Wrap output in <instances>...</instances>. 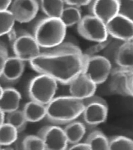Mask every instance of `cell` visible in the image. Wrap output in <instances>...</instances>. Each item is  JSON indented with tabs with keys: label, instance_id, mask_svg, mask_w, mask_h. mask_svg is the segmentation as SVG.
<instances>
[{
	"label": "cell",
	"instance_id": "1",
	"mask_svg": "<svg viewBox=\"0 0 133 150\" xmlns=\"http://www.w3.org/2000/svg\"><path fill=\"white\" fill-rule=\"evenodd\" d=\"M84 55L79 47L71 42L42 50L30 61L31 67L39 74L48 75L58 83L69 84L81 74L84 67Z\"/></svg>",
	"mask_w": 133,
	"mask_h": 150
},
{
	"label": "cell",
	"instance_id": "2",
	"mask_svg": "<svg viewBox=\"0 0 133 150\" xmlns=\"http://www.w3.org/2000/svg\"><path fill=\"white\" fill-rule=\"evenodd\" d=\"M83 108V101L70 95L55 96L46 105L45 118L52 124L65 125L80 117Z\"/></svg>",
	"mask_w": 133,
	"mask_h": 150
},
{
	"label": "cell",
	"instance_id": "3",
	"mask_svg": "<svg viewBox=\"0 0 133 150\" xmlns=\"http://www.w3.org/2000/svg\"><path fill=\"white\" fill-rule=\"evenodd\" d=\"M67 28L59 18L44 16L36 21L32 34L41 49H49L64 42Z\"/></svg>",
	"mask_w": 133,
	"mask_h": 150
},
{
	"label": "cell",
	"instance_id": "4",
	"mask_svg": "<svg viewBox=\"0 0 133 150\" xmlns=\"http://www.w3.org/2000/svg\"><path fill=\"white\" fill-rule=\"evenodd\" d=\"M7 35L14 55L25 62H29L41 52L42 49L32 33L13 29Z\"/></svg>",
	"mask_w": 133,
	"mask_h": 150
},
{
	"label": "cell",
	"instance_id": "5",
	"mask_svg": "<svg viewBox=\"0 0 133 150\" xmlns=\"http://www.w3.org/2000/svg\"><path fill=\"white\" fill-rule=\"evenodd\" d=\"M58 83L49 76L39 74L31 79L28 84L29 98L30 100L46 105L55 97Z\"/></svg>",
	"mask_w": 133,
	"mask_h": 150
},
{
	"label": "cell",
	"instance_id": "6",
	"mask_svg": "<svg viewBox=\"0 0 133 150\" xmlns=\"http://www.w3.org/2000/svg\"><path fill=\"white\" fill-rule=\"evenodd\" d=\"M84 108L81 116L87 129L95 128L106 121L108 115V105L105 99L95 96L83 100Z\"/></svg>",
	"mask_w": 133,
	"mask_h": 150
},
{
	"label": "cell",
	"instance_id": "7",
	"mask_svg": "<svg viewBox=\"0 0 133 150\" xmlns=\"http://www.w3.org/2000/svg\"><path fill=\"white\" fill-rule=\"evenodd\" d=\"M112 70L111 64L103 55H84V67L82 73L97 86L108 79Z\"/></svg>",
	"mask_w": 133,
	"mask_h": 150
},
{
	"label": "cell",
	"instance_id": "8",
	"mask_svg": "<svg viewBox=\"0 0 133 150\" xmlns=\"http://www.w3.org/2000/svg\"><path fill=\"white\" fill-rule=\"evenodd\" d=\"M77 27L80 35L92 42H103L109 37L105 23L91 14L82 17Z\"/></svg>",
	"mask_w": 133,
	"mask_h": 150
},
{
	"label": "cell",
	"instance_id": "9",
	"mask_svg": "<svg viewBox=\"0 0 133 150\" xmlns=\"http://www.w3.org/2000/svg\"><path fill=\"white\" fill-rule=\"evenodd\" d=\"M37 134L41 138L45 150H67L69 144L63 128L57 125H50L42 127Z\"/></svg>",
	"mask_w": 133,
	"mask_h": 150
},
{
	"label": "cell",
	"instance_id": "10",
	"mask_svg": "<svg viewBox=\"0 0 133 150\" xmlns=\"http://www.w3.org/2000/svg\"><path fill=\"white\" fill-rule=\"evenodd\" d=\"M109 36L122 42L133 41V21L122 14H117L106 23Z\"/></svg>",
	"mask_w": 133,
	"mask_h": 150
},
{
	"label": "cell",
	"instance_id": "11",
	"mask_svg": "<svg viewBox=\"0 0 133 150\" xmlns=\"http://www.w3.org/2000/svg\"><path fill=\"white\" fill-rule=\"evenodd\" d=\"M8 9L16 22L28 23L37 16L40 10L39 0H13Z\"/></svg>",
	"mask_w": 133,
	"mask_h": 150
},
{
	"label": "cell",
	"instance_id": "12",
	"mask_svg": "<svg viewBox=\"0 0 133 150\" xmlns=\"http://www.w3.org/2000/svg\"><path fill=\"white\" fill-rule=\"evenodd\" d=\"M121 0H91L87 6L89 14L106 23L119 13Z\"/></svg>",
	"mask_w": 133,
	"mask_h": 150
},
{
	"label": "cell",
	"instance_id": "13",
	"mask_svg": "<svg viewBox=\"0 0 133 150\" xmlns=\"http://www.w3.org/2000/svg\"><path fill=\"white\" fill-rule=\"evenodd\" d=\"M25 68L26 62L15 55L8 56L5 61L0 79L6 84H15L23 76Z\"/></svg>",
	"mask_w": 133,
	"mask_h": 150
},
{
	"label": "cell",
	"instance_id": "14",
	"mask_svg": "<svg viewBox=\"0 0 133 150\" xmlns=\"http://www.w3.org/2000/svg\"><path fill=\"white\" fill-rule=\"evenodd\" d=\"M132 71L120 67L113 68L108 78V88L110 92L121 96H131L129 80Z\"/></svg>",
	"mask_w": 133,
	"mask_h": 150
},
{
	"label": "cell",
	"instance_id": "15",
	"mask_svg": "<svg viewBox=\"0 0 133 150\" xmlns=\"http://www.w3.org/2000/svg\"><path fill=\"white\" fill-rule=\"evenodd\" d=\"M68 85L70 96L82 101L94 96L97 86L83 73L75 78Z\"/></svg>",
	"mask_w": 133,
	"mask_h": 150
},
{
	"label": "cell",
	"instance_id": "16",
	"mask_svg": "<svg viewBox=\"0 0 133 150\" xmlns=\"http://www.w3.org/2000/svg\"><path fill=\"white\" fill-rule=\"evenodd\" d=\"M21 95L16 89L11 86L3 88L0 98V108L6 114L19 109Z\"/></svg>",
	"mask_w": 133,
	"mask_h": 150
},
{
	"label": "cell",
	"instance_id": "17",
	"mask_svg": "<svg viewBox=\"0 0 133 150\" xmlns=\"http://www.w3.org/2000/svg\"><path fill=\"white\" fill-rule=\"evenodd\" d=\"M117 67L133 70V41L123 42L117 52Z\"/></svg>",
	"mask_w": 133,
	"mask_h": 150
},
{
	"label": "cell",
	"instance_id": "18",
	"mask_svg": "<svg viewBox=\"0 0 133 150\" xmlns=\"http://www.w3.org/2000/svg\"><path fill=\"white\" fill-rule=\"evenodd\" d=\"M63 129L69 145L81 141L87 129L82 121L77 120L65 124Z\"/></svg>",
	"mask_w": 133,
	"mask_h": 150
},
{
	"label": "cell",
	"instance_id": "19",
	"mask_svg": "<svg viewBox=\"0 0 133 150\" xmlns=\"http://www.w3.org/2000/svg\"><path fill=\"white\" fill-rule=\"evenodd\" d=\"M22 110L28 122H40L46 117V105L36 101L30 100L26 103Z\"/></svg>",
	"mask_w": 133,
	"mask_h": 150
},
{
	"label": "cell",
	"instance_id": "20",
	"mask_svg": "<svg viewBox=\"0 0 133 150\" xmlns=\"http://www.w3.org/2000/svg\"><path fill=\"white\" fill-rule=\"evenodd\" d=\"M19 133L12 125L5 122L0 126V149H13Z\"/></svg>",
	"mask_w": 133,
	"mask_h": 150
},
{
	"label": "cell",
	"instance_id": "21",
	"mask_svg": "<svg viewBox=\"0 0 133 150\" xmlns=\"http://www.w3.org/2000/svg\"><path fill=\"white\" fill-rule=\"evenodd\" d=\"M84 141L91 150H109V138L102 131L96 128L91 130Z\"/></svg>",
	"mask_w": 133,
	"mask_h": 150
},
{
	"label": "cell",
	"instance_id": "22",
	"mask_svg": "<svg viewBox=\"0 0 133 150\" xmlns=\"http://www.w3.org/2000/svg\"><path fill=\"white\" fill-rule=\"evenodd\" d=\"M39 2L44 16L59 18L65 5L63 0H39Z\"/></svg>",
	"mask_w": 133,
	"mask_h": 150
},
{
	"label": "cell",
	"instance_id": "23",
	"mask_svg": "<svg viewBox=\"0 0 133 150\" xmlns=\"http://www.w3.org/2000/svg\"><path fill=\"white\" fill-rule=\"evenodd\" d=\"M81 7L73 5H65L60 19L67 28L77 25L82 19Z\"/></svg>",
	"mask_w": 133,
	"mask_h": 150
},
{
	"label": "cell",
	"instance_id": "24",
	"mask_svg": "<svg viewBox=\"0 0 133 150\" xmlns=\"http://www.w3.org/2000/svg\"><path fill=\"white\" fill-rule=\"evenodd\" d=\"M5 122L13 126L19 134L26 130L28 123L23 110L19 109L5 114Z\"/></svg>",
	"mask_w": 133,
	"mask_h": 150
},
{
	"label": "cell",
	"instance_id": "25",
	"mask_svg": "<svg viewBox=\"0 0 133 150\" xmlns=\"http://www.w3.org/2000/svg\"><path fill=\"white\" fill-rule=\"evenodd\" d=\"M15 23V19L9 9L0 11V37L7 35L13 30Z\"/></svg>",
	"mask_w": 133,
	"mask_h": 150
},
{
	"label": "cell",
	"instance_id": "26",
	"mask_svg": "<svg viewBox=\"0 0 133 150\" xmlns=\"http://www.w3.org/2000/svg\"><path fill=\"white\" fill-rule=\"evenodd\" d=\"M109 150H133V140L125 136L111 137L109 138Z\"/></svg>",
	"mask_w": 133,
	"mask_h": 150
},
{
	"label": "cell",
	"instance_id": "27",
	"mask_svg": "<svg viewBox=\"0 0 133 150\" xmlns=\"http://www.w3.org/2000/svg\"><path fill=\"white\" fill-rule=\"evenodd\" d=\"M22 147L23 150H45L44 143L37 134L25 135Z\"/></svg>",
	"mask_w": 133,
	"mask_h": 150
},
{
	"label": "cell",
	"instance_id": "28",
	"mask_svg": "<svg viewBox=\"0 0 133 150\" xmlns=\"http://www.w3.org/2000/svg\"><path fill=\"white\" fill-rule=\"evenodd\" d=\"M122 42L120 40L112 39L105 49L103 51V56L109 61L112 65V69L117 67L116 57L117 52Z\"/></svg>",
	"mask_w": 133,
	"mask_h": 150
},
{
	"label": "cell",
	"instance_id": "29",
	"mask_svg": "<svg viewBox=\"0 0 133 150\" xmlns=\"http://www.w3.org/2000/svg\"><path fill=\"white\" fill-rule=\"evenodd\" d=\"M112 39V38L109 37L107 40L103 42H95L96 43L95 45L89 47V49L87 50L86 52L84 53V55L89 56L98 55L99 53L103 51L105 49L106 47H107L108 45L109 44Z\"/></svg>",
	"mask_w": 133,
	"mask_h": 150
},
{
	"label": "cell",
	"instance_id": "30",
	"mask_svg": "<svg viewBox=\"0 0 133 150\" xmlns=\"http://www.w3.org/2000/svg\"><path fill=\"white\" fill-rule=\"evenodd\" d=\"M119 13L133 21V1L121 0Z\"/></svg>",
	"mask_w": 133,
	"mask_h": 150
},
{
	"label": "cell",
	"instance_id": "31",
	"mask_svg": "<svg viewBox=\"0 0 133 150\" xmlns=\"http://www.w3.org/2000/svg\"><path fill=\"white\" fill-rule=\"evenodd\" d=\"M8 56V52L6 45L4 42L0 41V76L2 71L5 61Z\"/></svg>",
	"mask_w": 133,
	"mask_h": 150
},
{
	"label": "cell",
	"instance_id": "32",
	"mask_svg": "<svg viewBox=\"0 0 133 150\" xmlns=\"http://www.w3.org/2000/svg\"><path fill=\"white\" fill-rule=\"evenodd\" d=\"M65 5H73L77 7L87 6L91 0H63Z\"/></svg>",
	"mask_w": 133,
	"mask_h": 150
},
{
	"label": "cell",
	"instance_id": "33",
	"mask_svg": "<svg viewBox=\"0 0 133 150\" xmlns=\"http://www.w3.org/2000/svg\"><path fill=\"white\" fill-rule=\"evenodd\" d=\"M69 150H91L89 145L85 141H80L77 143L70 144L68 146Z\"/></svg>",
	"mask_w": 133,
	"mask_h": 150
},
{
	"label": "cell",
	"instance_id": "34",
	"mask_svg": "<svg viewBox=\"0 0 133 150\" xmlns=\"http://www.w3.org/2000/svg\"><path fill=\"white\" fill-rule=\"evenodd\" d=\"M13 0H0V11L9 9Z\"/></svg>",
	"mask_w": 133,
	"mask_h": 150
},
{
	"label": "cell",
	"instance_id": "35",
	"mask_svg": "<svg viewBox=\"0 0 133 150\" xmlns=\"http://www.w3.org/2000/svg\"><path fill=\"white\" fill-rule=\"evenodd\" d=\"M129 90L131 97H133V70L131 71L129 80Z\"/></svg>",
	"mask_w": 133,
	"mask_h": 150
},
{
	"label": "cell",
	"instance_id": "36",
	"mask_svg": "<svg viewBox=\"0 0 133 150\" xmlns=\"http://www.w3.org/2000/svg\"><path fill=\"white\" fill-rule=\"evenodd\" d=\"M5 122V113L0 108V126Z\"/></svg>",
	"mask_w": 133,
	"mask_h": 150
},
{
	"label": "cell",
	"instance_id": "37",
	"mask_svg": "<svg viewBox=\"0 0 133 150\" xmlns=\"http://www.w3.org/2000/svg\"><path fill=\"white\" fill-rule=\"evenodd\" d=\"M3 91V87H2V86L0 84V98L2 94Z\"/></svg>",
	"mask_w": 133,
	"mask_h": 150
},
{
	"label": "cell",
	"instance_id": "38",
	"mask_svg": "<svg viewBox=\"0 0 133 150\" xmlns=\"http://www.w3.org/2000/svg\"><path fill=\"white\" fill-rule=\"evenodd\" d=\"M132 1H133V0H132Z\"/></svg>",
	"mask_w": 133,
	"mask_h": 150
}]
</instances>
